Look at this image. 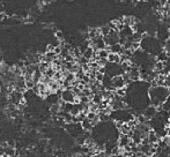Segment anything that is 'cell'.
Segmentation results:
<instances>
[{
    "mask_svg": "<svg viewBox=\"0 0 170 157\" xmlns=\"http://www.w3.org/2000/svg\"><path fill=\"white\" fill-rule=\"evenodd\" d=\"M148 139H149V142H151V145L152 143H156V142H158L160 141V136H158V134L154 131V129H151V132L148 133Z\"/></svg>",
    "mask_w": 170,
    "mask_h": 157,
    "instance_id": "obj_9",
    "label": "cell"
},
{
    "mask_svg": "<svg viewBox=\"0 0 170 157\" xmlns=\"http://www.w3.org/2000/svg\"><path fill=\"white\" fill-rule=\"evenodd\" d=\"M162 110L164 111H167V112H169L170 113V95H169V97L165 99V102H164L163 104H162Z\"/></svg>",
    "mask_w": 170,
    "mask_h": 157,
    "instance_id": "obj_14",
    "label": "cell"
},
{
    "mask_svg": "<svg viewBox=\"0 0 170 157\" xmlns=\"http://www.w3.org/2000/svg\"><path fill=\"white\" fill-rule=\"evenodd\" d=\"M108 61L109 63H115V64H120V54L110 52L109 56H108Z\"/></svg>",
    "mask_w": 170,
    "mask_h": 157,
    "instance_id": "obj_8",
    "label": "cell"
},
{
    "mask_svg": "<svg viewBox=\"0 0 170 157\" xmlns=\"http://www.w3.org/2000/svg\"><path fill=\"white\" fill-rule=\"evenodd\" d=\"M6 19H7V15L5 13H0V22L4 21V20H6Z\"/></svg>",
    "mask_w": 170,
    "mask_h": 157,
    "instance_id": "obj_17",
    "label": "cell"
},
{
    "mask_svg": "<svg viewBox=\"0 0 170 157\" xmlns=\"http://www.w3.org/2000/svg\"><path fill=\"white\" fill-rule=\"evenodd\" d=\"M81 126H82V128H83V131H87V132H88V131H92L93 127H94V125H93L92 120H89L88 118H86L85 120H82Z\"/></svg>",
    "mask_w": 170,
    "mask_h": 157,
    "instance_id": "obj_10",
    "label": "cell"
},
{
    "mask_svg": "<svg viewBox=\"0 0 170 157\" xmlns=\"http://www.w3.org/2000/svg\"><path fill=\"white\" fill-rule=\"evenodd\" d=\"M110 52H113V53H120L123 52L124 51V47H123V45L120 44V43H116V44H113V45H111V46H108L106 47Z\"/></svg>",
    "mask_w": 170,
    "mask_h": 157,
    "instance_id": "obj_7",
    "label": "cell"
},
{
    "mask_svg": "<svg viewBox=\"0 0 170 157\" xmlns=\"http://www.w3.org/2000/svg\"><path fill=\"white\" fill-rule=\"evenodd\" d=\"M37 84L33 79H30V80H26V89L27 90H33L34 88H35V86Z\"/></svg>",
    "mask_w": 170,
    "mask_h": 157,
    "instance_id": "obj_13",
    "label": "cell"
},
{
    "mask_svg": "<svg viewBox=\"0 0 170 157\" xmlns=\"http://www.w3.org/2000/svg\"><path fill=\"white\" fill-rule=\"evenodd\" d=\"M56 38L58 39V41H61V39H64V34H63V31H56Z\"/></svg>",
    "mask_w": 170,
    "mask_h": 157,
    "instance_id": "obj_16",
    "label": "cell"
},
{
    "mask_svg": "<svg viewBox=\"0 0 170 157\" xmlns=\"http://www.w3.org/2000/svg\"><path fill=\"white\" fill-rule=\"evenodd\" d=\"M148 95H149V99H151V104L160 108L162 106L165 99L169 97L170 89L164 86H156V87H151L148 90Z\"/></svg>",
    "mask_w": 170,
    "mask_h": 157,
    "instance_id": "obj_1",
    "label": "cell"
},
{
    "mask_svg": "<svg viewBox=\"0 0 170 157\" xmlns=\"http://www.w3.org/2000/svg\"><path fill=\"white\" fill-rule=\"evenodd\" d=\"M60 99L65 103H75L76 96L72 89H64L60 95Z\"/></svg>",
    "mask_w": 170,
    "mask_h": 157,
    "instance_id": "obj_2",
    "label": "cell"
},
{
    "mask_svg": "<svg viewBox=\"0 0 170 157\" xmlns=\"http://www.w3.org/2000/svg\"><path fill=\"white\" fill-rule=\"evenodd\" d=\"M131 157H139V156H138V154H132V156Z\"/></svg>",
    "mask_w": 170,
    "mask_h": 157,
    "instance_id": "obj_19",
    "label": "cell"
},
{
    "mask_svg": "<svg viewBox=\"0 0 170 157\" xmlns=\"http://www.w3.org/2000/svg\"><path fill=\"white\" fill-rule=\"evenodd\" d=\"M24 98V95L22 91H19V90H13V91H11V94H9V101H11V103L14 105H20V103L23 101Z\"/></svg>",
    "mask_w": 170,
    "mask_h": 157,
    "instance_id": "obj_3",
    "label": "cell"
},
{
    "mask_svg": "<svg viewBox=\"0 0 170 157\" xmlns=\"http://www.w3.org/2000/svg\"><path fill=\"white\" fill-rule=\"evenodd\" d=\"M15 152H16V149H15L14 147L7 145V148H5V154H6L8 157H14L15 156Z\"/></svg>",
    "mask_w": 170,
    "mask_h": 157,
    "instance_id": "obj_12",
    "label": "cell"
},
{
    "mask_svg": "<svg viewBox=\"0 0 170 157\" xmlns=\"http://www.w3.org/2000/svg\"><path fill=\"white\" fill-rule=\"evenodd\" d=\"M109 53H110V51H109L108 49L97 50V51H96V54H97V60H99V59H108Z\"/></svg>",
    "mask_w": 170,
    "mask_h": 157,
    "instance_id": "obj_11",
    "label": "cell"
},
{
    "mask_svg": "<svg viewBox=\"0 0 170 157\" xmlns=\"http://www.w3.org/2000/svg\"><path fill=\"white\" fill-rule=\"evenodd\" d=\"M127 84V82L125 80L124 75H116L112 77V86L115 89H118V88H125Z\"/></svg>",
    "mask_w": 170,
    "mask_h": 157,
    "instance_id": "obj_4",
    "label": "cell"
},
{
    "mask_svg": "<svg viewBox=\"0 0 170 157\" xmlns=\"http://www.w3.org/2000/svg\"><path fill=\"white\" fill-rule=\"evenodd\" d=\"M158 108L151 104L149 106H147L146 109L144 110V112H142V114L146 117L148 120H151L152 118H154V117L158 114Z\"/></svg>",
    "mask_w": 170,
    "mask_h": 157,
    "instance_id": "obj_5",
    "label": "cell"
},
{
    "mask_svg": "<svg viewBox=\"0 0 170 157\" xmlns=\"http://www.w3.org/2000/svg\"><path fill=\"white\" fill-rule=\"evenodd\" d=\"M104 76H106V74H103V73H100V72L97 70V72H96V75H95V80L102 83L103 79H104Z\"/></svg>",
    "mask_w": 170,
    "mask_h": 157,
    "instance_id": "obj_15",
    "label": "cell"
},
{
    "mask_svg": "<svg viewBox=\"0 0 170 157\" xmlns=\"http://www.w3.org/2000/svg\"><path fill=\"white\" fill-rule=\"evenodd\" d=\"M169 125H170V118H169Z\"/></svg>",
    "mask_w": 170,
    "mask_h": 157,
    "instance_id": "obj_20",
    "label": "cell"
},
{
    "mask_svg": "<svg viewBox=\"0 0 170 157\" xmlns=\"http://www.w3.org/2000/svg\"><path fill=\"white\" fill-rule=\"evenodd\" d=\"M130 142H131V138H130L129 134H120L119 140H118V145L119 147L124 148L125 145H130Z\"/></svg>",
    "mask_w": 170,
    "mask_h": 157,
    "instance_id": "obj_6",
    "label": "cell"
},
{
    "mask_svg": "<svg viewBox=\"0 0 170 157\" xmlns=\"http://www.w3.org/2000/svg\"><path fill=\"white\" fill-rule=\"evenodd\" d=\"M41 4H47V2H49V1H51V0H38Z\"/></svg>",
    "mask_w": 170,
    "mask_h": 157,
    "instance_id": "obj_18",
    "label": "cell"
}]
</instances>
